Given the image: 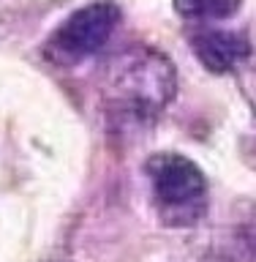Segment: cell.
Masks as SVG:
<instances>
[{"mask_svg": "<svg viewBox=\"0 0 256 262\" xmlns=\"http://www.w3.org/2000/svg\"><path fill=\"white\" fill-rule=\"evenodd\" d=\"M120 25V6L112 0H96L77 8L57 25L55 33L46 38L44 55L55 66H77L96 52H101L106 41Z\"/></svg>", "mask_w": 256, "mask_h": 262, "instance_id": "obj_3", "label": "cell"}, {"mask_svg": "<svg viewBox=\"0 0 256 262\" xmlns=\"http://www.w3.org/2000/svg\"><path fill=\"white\" fill-rule=\"evenodd\" d=\"M106 101L134 120H153L175 96V69L153 49H134L112 63Z\"/></svg>", "mask_w": 256, "mask_h": 262, "instance_id": "obj_1", "label": "cell"}, {"mask_svg": "<svg viewBox=\"0 0 256 262\" xmlns=\"http://www.w3.org/2000/svg\"><path fill=\"white\" fill-rule=\"evenodd\" d=\"M243 0H175V11L194 22H218L237 14Z\"/></svg>", "mask_w": 256, "mask_h": 262, "instance_id": "obj_5", "label": "cell"}, {"mask_svg": "<svg viewBox=\"0 0 256 262\" xmlns=\"http://www.w3.org/2000/svg\"><path fill=\"white\" fill-rule=\"evenodd\" d=\"M191 49L199 63L213 74H226L248 60L251 44L245 36L229 30H199L191 38Z\"/></svg>", "mask_w": 256, "mask_h": 262, "instance_id": "obj_4", "label": "cell"}, {"mask_svg": "<svg viewBox=\"0 0 256 262\" xmlns=\"http://www.w3.org/2000/svg\"><path fill=\"white\" fill-rule=\"evenodd\" d=\"M158 216L172 227H191L207 210V178L180 153H155L145 164Z\"/></svg>", "mask_w": 256, "mask_h": 262, "instance_id": "obj_2", "label": "cell"}]
</instances>
